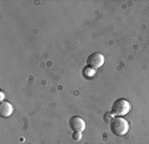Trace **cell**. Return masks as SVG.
<instances>
[{
    "mask_svg": "<svg viewBox=\"0 0 149 144\" xmlns=\"http://www.w3.org/2000/svg\"><path fill=\"white\" fill-rule=\"evenodd\" d=\"M109 127H111V132L116 136H124L129 131V123L121 116H115L113 119H111Z\"/></svg>",
    "mask_w": 149,
    "mask_h": 144,
    "instance_id": "cell-1",
    "label": "cell"
},
{
    "mask_svg": "<svg viewBox=\"0 0 149 144\" xmlns=\"http://www.w3.org/2000/svg\"><path fill=\"white\" fill-rule=\"evenodd\" d=\"M130 111V103L127 99H117V100L113 101L111 108V113L113 116H123L129 113Z\"/></svg>",
    "mask_w": 149,
    "mask_h": 144,
    "instance_id": "cell-2",
    "label": "cell"
},
{
    "mask_svg": "<svg viewBox=\"0 0 149 144\" xmlns=\"http://www.w3.org/2000/svg\"><path fill=\"white\" fill-rule=\"evenodd\" d=\"M95 71H96V69H93V68H91V67L87 66L83 69V75L85 76V78H92V76L95 75Z\"/></svg>",
    "mask_w": 149,
    "mask_h": 144,
    "instance_id": "cell-6",
    "label": "cell"
},
{
    "mask_svg": "<svg viewBox=\"0 0 149 144\" xmlns=\"http://www.w3.org/2000/svg\"><path fill=\"white\" fill-rule=\"evenodd\" d=\"M102 64H104V56H102L100 52L91 53L87 59V66L93 69H97V68H100V67H102Z\"/></svg>",
    "mask_w": 149,
    "mask_h": 144,
    "instance_id": "cell-3",
    "label": "cell"
},
{
    "mask_svg": "<svg viewBox=\"0 0 149 144\" xmlns=\"http://www.w3.org/2000/svg\"><path fill=\"white\" fill-rule=\"evenodd\" d=\"M69 127L73 132H83L85 129V122L80 116H72L69 119Z\"/></svg>",
    "mask_w": 149,
    "mask_h": 144,
    "instance_id": "cell-4",
    "label": "cell"
},
{
    "mask_svg": "<svg viewBox=\"0 0 149 144\" xmlns=\"http://www.w3.org/2000/svg\"><path fill=\"white\" fill-rule=\"evenodd\" d=\"M13 112V107L8 103V101H3L0 106V115L1 117H9Z\"/></svg>",
    "mask_w": 149,
    "mask_h": 144,
    "instance_id": "cell-5",
    "label": "cell"
},
{
    "mask_svg": "<svg viewBox=\"0 0 149 144\" xmlns=\"http://www.w3.org/2000/svg\"><path fill=\"white\" fill-rule=\"evenodd\" d=\"M72 138H73V140H80L81 139V132H74Z\"/></svg>",
    "mask_w": 149,
    "mask_h": 144,
    "instance_id": "cell-7",
    "label": "cell"
}]
</instances>
